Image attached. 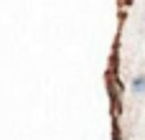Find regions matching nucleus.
<instances>
[{
  "label": "nucleus",
  "mask_w": 145,
  "mask_h": 140,
  "mask_svg": "<svg viewBox=\"0 0 145 140\" xmlns=\"http://www.w3.org/2000/svg\"><path fill=\"white\" fill-rule=\"evenodd\" d=\"M115 140H122V135H120V133H115Z\"/></svg>",
  "instance_id": "nucleus-2"
},
{
  "label": "nucleus",
  "mask_w": 145,
  "mask_h": 140,
  "mask_svg": "<svg viewBox=\"0 0 145 140\" xmlns=\"http://www.w3.org/2000/svg\"><path fill=\"white\" fill-rule=\"evenodd\" d=\"M130 89H133V92H135L138 97H145V74H138V77L133 79Z\"/></svg>",
  "instance_id": "nucleus-1"
}]
</instances>
